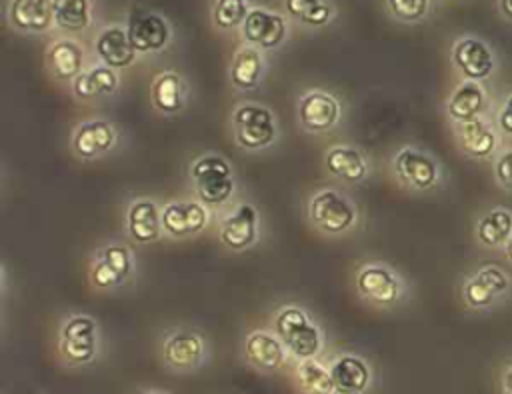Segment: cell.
Wrapping results in <instances>:
<instances>
[{
  "instance_id": "1",
  "label": "cell",
  "mask_w": 512,
  "mask_h": 394,
  "mask_svg": "<svg viewBox=\"0 0 512 394\" xmlns=\"http://www.w3.org/2000/svg\"><path fill=\"white\" fill-rule=\"evenodd\" d=\"M512 292V276L498 264H482L462 282V300L470 310L486 312L504 302Z\"/></svg>"
},
{
  "instance_id": "2",
  "label": "cell",
  "mask_w": 512,
  "mask_h": 394,
  "mask_svg": "<svg viewBox=\"0 0 512 394\" xmlns=\"http://www.w3.org/2000/svg\"><path fill=\"white\" fill-rule=\"evenodd\" d=\"M274 330L282 344L300 360L314 358L322 348V336L310 316L298 306H286L276 314Z\"/></svg>"
},
{
  "instance_id": "3",
  "label": "cell",
  "mask_w": 512,
  "mask_h": 394,
  "mask_svg": "<svg viewBox=\"0 0 512 394\" xmlns=\"http://www.w3.org/2000/svg\"><path fill=\"white\" fill-rule=\"evenodd\" d=\"M190 176L198 198L208 206L224 204L234 192L232 168L224 158L216 154L202 156L200 160H196L192 164Z\"/></svg>"
},
{
  "instance_id": "4",
  "label": "cell",
  "mask_w": 512,
  "mask_h": 394,
  "mask_svg": "<svg viewBox=\"0 0 512 394\" xmlns=\"http://www.w3.org/2000/svg\"><path fill=\"white\" fill-rule=\"evenodd\" d=\"M236 142L246 150H258L274 142V114L260 104H242L232 114Z\"/></svg>"
},
{
  "instance_id": "5",
  "label": "cell",
  "mask_w": 512,
  "mask_h": 394,
  "mask_svg": "<svg viewBox=\"0 0 512 394\" xmlns=\"http://www.w3.org/2000/svg\"><path fill=\"white\" fill-rule=\"evenodd\" d=\"M392 168L400 182L414 190H430L438 186L442 178V168L438 160L416 146L400 148L392 160Z\"/></svg>"
},
{
  "instance_id": "6",
  "label": "cell",
  "mask_w": 512,
  "mask_h": 394,
  "mask_svg": "<svg viewBox=\"0 0 512 394\" xmlns=\"http://www.w3.org/2000/svg\"><path fill=\"white\" fill-rule=\"evenodd\" d=\"M98 330L90 316H72L60 330V356L70 366H82L96 358Z\"/></svg>"
},
{
  "instance_id": "7",
  "label": "cell",
  "mask_w": 512,
  "mask_h": 394,
  "mask_svg": "<svg viewBox=\"0 0 512 394\" xmlns=\"http://www.w3.org/2000/svg\"><path fill=\"white\" fill-rule=\"evenodd\" d=\"M452 64L464 80L484 82L496 72V54L492 46L478 36H462L452 46Z\"/></svg>"
},
{
  "instance_id": "8",
  "label": "cell",
  "mask_w": 512,
  "mask_h": 394,
  "mask_svg": "<svg viewBox=\"0 0 512 394\" xmlns=\"http://www.w3.org/2000/svg\"><path fill=\"white\" fill-rule=\"evenodd\" d=\"M310 220L316 228L340 234L348 230L356 220V208L354 204L340 192L326 188L312 196L310 200Z\"/></svg>"
},
{
  "instance_id": "9",
  "label": "cell",
  "mask_w": 512,
  "mask_h": 394,
  "mask_svg": "<svg viewBox=\"0 0 512 394\" xmlns=\"http://www.w3.org/2000/svg\"><path fill=\"white\" fill-rule=\"evenodd\" d=\"M456 140L462 152L474 160H488L500 152V136L496 122L486 116H478L468 122L454 124Z\"/></svg>"
},
{
  "instance_id": "10",
  "label": "cell",
  "mask_w": 512,
  "mask_h": 394,
  "mask_svg": "<svg viewBox=\"0 0 512 394\" xmlns=\"http://www.w3.org/2000/svg\"><path fill=\"white\" fill-rule=\"evenodd\" d=\"M356 286L364 298L380 306H390L398 302L404 294V284L400 276L384 264H368L358 272Z\"/></svg>"
},
{
  "instance_id": "11",
  "label": "cell",
  "mask_w": 512,
  "mask_h": 394,
  "mask_svg": "<svg viewBox=\"0 0 512 394\" xmlns=\"http://www.w3.org/2000/svg\"><path fill=\"white\" fill-rule=\"evenodd\" d=\"M490 108V96L482 82L462 80L446 100V114L454 124L486 116Z\"/></svg>"
},
{
  "instance_id": "12",
  "label": "cell",
  "mask_w": 512,
  "mask_h": 394,
  "mask_svg": "<svg viewBox=\"0 0 512 394\" xmlns=\"http://www.w3.org/2000/svg\"><path fill=\"white\" fill-rule=\"evenodd\" d=\"M132 272V252L124 244L104 246L90 270V278L98 288H110L122 284Z\"/></svg>"
},
{
  "instance_id": "13",
  "label": "cell",
  "mask_w": 512,
  "mask_h": 394,
  "mask_svg": "<svg viewBox=\"0 0 512 394\" xmlns=\"http://www.w3.org/2000/svg\"><path fill=\"white\" fill-rule=\"evenodd\" d=\"M258 238V212L252 204L236 206L220 224V240L232 250H246Z\"/></svg>"
},
{
  "instance_id": "14",
  "label": "cell",
  "mask_w": 512,
  "mask_h": 394,
  "mask_svg": "<svg viewBox=\"0 0 512 394\" xmlns=\"http://www.w3.org/2000/svg\"><path fill=\"white\" fill-rule=\"evenodd\" d=\"M300 124L310 132H324L332 128L340 118V104L334 96L312 90L300 98L298 106Z\"/></svg>"
},
{
  "instance_id": "15",
  "label": "cell",
  "mask_w": 512,
  "mask_h": 394,
  "mask_svg": "<svg viewBox=\"0 0 512 394\" xmlns=\"http://www.w3.org/2000/svg\"><path fill=\"white\" fill-rule=\"evenodd\" d=\"M244 38L260 48H274L286 36V22L282 16L266 10H250L242 24Z\"/></svg>"
},
{
  "instance_id": "16",
  "label": "cell",
  "mask_w": 512,
  "mask_h": 394,
  "mask_svg": "<svg viewBox=\"0 0 512 394\" xmlns=\"http://www.w3.org/2000/svg\"><path fill=\"white\" fill-rule=\"evenodd\" d=\"M128 38L136 52H156L166 46L170 30L164 18L150 12H136L128 22Z\"/></svg>"
},
{
  "instance_id": "17",
  "label": "cell",
  "mask_w": 512,
  "mask_h": 394,
  "mask_svg": "<svg viewBox=\"0 0 512 394\" xmlns=\"http://www.w3.org/2000/svg\"><path fill=\"white\" fill-rule=\"evenodd\" d=\"M208 212L198 202H170L162 208V228L172 236H188L204 230Z\"/></svg>"
},
{
  "instance_id": "18",
  "label": "cell",
  "mask_w": 512,
  "mask_h": 394,
  "mask_svg": "<svg viewBox=\"0 0 512 394\" xmlns=\"http://www.w3.org/2000/svg\"><path fill=\"white\" fill-rule=\"evenodd\" d=\"M164 362L174 370H188L200 364L204 356V342L196 332L178 330L164 340Z\"/></svg>"
},
{
  "instance_id": "19",
  "label": "cell",
  "mask_w": 512,
  "mask_h": 394,
  "mask_svg": "<svg viewBox=\"0 0 512 394\" xmlns=\"http://www.w3.org/2000/svg\"><path fill=\"white\" fill-rule=\"evenodd\" d=\"M126 226H128V234L136 242H140V244L154 242L160 238V232L164 230L162 228V212L148 198L134 200L126 214Z\"/></svg>"
},
{
  "instance_id": "20",
  "label": "cell",
  "mask_w": 512,
  "mask_h": 394,
  "mask_svg": "<svg viewBox=\"0 0 512 394\" xmlns=\"http://www.w3.org/2000/svg\"><path fill=\"white\" fill-rule=\"evenodd\" d=\"M330 374L336 394H362L370 386V368L354 354L338 356L330 364Z\"/></svg>"
},
{
  "instance_id": "21",
  "label": "cell",
  "mask_w": 512,
  "mask_h": 394,
  "mask_svg": "<svg viewBox=\"0 0 512 394\" xmlns=\"http://www.w3.org/2000/svg\"><path fill=\"white\" fill-rule=\"evenodd\" d=\"M116 142V130L106 120H88L76 128L74 150L82 158H96Z\"/></svg>"
},
{
  "instance_id": "22",
  "label": "cell",
  "mask_w": 512,
  "mask_h": 394,
  "mask_svg": "<svg viewBox=\"0 0 512 394\" xmlns=\"http://www.w3.org/2000/svg\"><path fill=\"white\" fill-rule=\"evenodd\" d=\"M476 240L486 248H504L512 236V210L494 206L476 220Z\"/></svg>"
},
{
  "instance_id": "23",
  "label": "cell",
  "mask_w": 512,
  "mask_h": 394,
  "mask_svg": "<svg viewBox=\"0 0 512 394\" xmlns=\"http://www.w3.org/2000/svg\"><path fill=\"white\" fill-rule=\"evenodd\" d=\"M96 52L102 58V62L110 68H124L134 62L136 48L128 38V32H124L118 26L106 28L98 40H96Z\"/></svg>"
},
{
  "instance_id": "24",
  "label": "cell",
  "mask_w": 512,
  "mask_h": 394,
  "mask_svg": "<svg viewBox=\"0 0 512 394\" xmlns=\"http://www.w3.org/2000/svg\"><path fill=\"white\" fill-rule=\"evenodd\" d=\"M284 344L280 338L268 334V332H252L248 334L246 338V346H244V352H246V358L260 370H276L286 354H284Z\"/></svg>"
},
{
  "instance_id": "25",
  "label": "cell",
  "mask_w": 512,
  "mask_h": 394,
  "mask_svg": "<svg viewBox=\"0 0 512 394\" xmlns=\"http://www.w3.org/2000/svg\"><path fill=\"white\" fill-rule=\"evenodd\" d=\"M10 20L20 30L40 32L50 26L54 14L46 0H12Z\"/></svg>"
},
{
  "instance_id": "26",
  "label": "cell",
  "mask_w": 512,
  "mask_h": 394,
  "mask_svg": "<svg viewBox=\"0 0 512 394\" xmlns=\"http://www.w3.org/2000/svg\"><path fill=\"white\" fill-rule=\"evenodd\" d=\"M184 80L178 72L166 70L152 84V102L164 114H176L184 106Z\"/></svg>"
},
{
  "instance_id": "27",
  "label": "cell",
  "mask_w": 512,
  "mask_h": 394,
  "mask_svg": "<svg viewBox=\"0 0 512 394\" xmlns=\"http://www.w3.org/2000/svg\"><path fill=\"white\" fill-rule=\"evenodd\" d=\"M326 168L330 174L346 182H360L368 172L362 154L352 146L330 148L326 154Z\"/></svg>"
},
{
  "instance_id": "28",
  "label": "cell",
  "mask_w": 512,
  "mask_h": 394,
  "mask_svg": "<svg viewBox=\"0 0 512 394\" xmlns=\"http://www.w3.org/2000/svg\"><path fill=\"white\" fill-rule=\"evenodd\" d=\"M118 86V76L110 66H94L86 72H80L74 78L72 90L78 98H94L100 94H112Z\"/></svg>"
},
{
  "instance_id": "29",
  "label": "cell",
  "mask_w": 512,
  "mask_h": 394,
  "mask_svg": "<svg viewBox=\"0 0 512 394\" xmlns=\"http://www.w3.org/2000/svg\"><path fill=\"white\" fill-rule=\"evenodd\" d=\"M48 64L56 78H76L82 72V48L70 40H60L50 48Z\"/></svg>"
},
{
  "instance_id": "30",
  "label": "cell",
  "mask_w": 512,
  "mask_h": 394,
  "mask_svg": "<svg viewBox=\"0 0 512 394\" xmlns=\"http://www.w3.org/2000/svg\"><path fill=\"white\" fill-rule=\"evenodd\" d=\"M262 76V56L256 48H240L236 58H234V64H232V70H230V78H232V84L240 90H250L258 84Z\"/></svg>"
},
{
  "instance_id": "31",
  "label": "cell",
  "mask_w": 512,
  "mask_h": 394,
  "mask_svg": "<svg viewBox=\"0 0 512 394\" xmlns=\"http://www.w3.org/2000/svg\"><path fill=\"white\" fill-rule=\"evenodd\" d=\"M296 380L306 394H336L330 368H324L314 358L300 360L296 366Z\"/></svg>"
},
{
  "instance_id": "32",
  "label": "cell",
  "mask_w": 512,
  "mask_h": 394,
  "mask_svg": "<svg viewBox=\"0 0 512 394\" xmlns=\"http://www.w3.org/2000/svg\"><path fill=\"white\" fill-rule=\"evenodd\" d=\"M54 22L70 32L84 30L90 24V4L88 0H52Z\"/></svg>"
},
{
  "instance_id": "33",
  "label": "cell",
  "mask_w": 512,
  "mask_h": 394,
  "mask_svg": "<svg viewBox=\"0 0 512 394\" xmlns=\"http://www.w3.org/2000/svg\"><path fill=\"white\" fill-rule=\"evenodd\" d=\"M286 10L310 26H324L332 16V10L324 0H286Z\"/></svg>"
},
{
  "instance_id": "34",
  "label": "cell",
  "mask_w": 512,
  "mask_h": 394,
  "mask_svg": "<svg viewBox=\"0 0 512 394\" xmlns=\"http://www.w3.org/2000/svg\"><path fill=\"white\" fill-rule=\"evenodd\" d=\"M248 16L246 0H218L214 6V22L220 28H234L244 24Z\"/></svg>"
},
{
  "instance_id": "35",
  "label": "cell",
  "mask_w": 512,
  "mask_h": 394,
  "mask_svg": "<svg viewBox=\"0 0 512 394\" xmlns=\"http://www.w3.org/2000/svg\"><path fill=\"white\" fill-rule=\"evenodd\" d=\"M390 12L402 22H418L426 16L430 0H386Z\"/></svg>"
},
{
  "instance_id": "36",
  "label": "cell",
  "mask_w": 512,
  "mask_h": 394,
  "mask_svg": "<svg viewBox=\"0 0 512 394\" xmlns=\"http://www.w3.org/2000/svg\"><path fill=\"white\" fill-rule=\"evenodd\" d=\"M492 172L498 186L512 192V146L500 148V152L492 158Z\"/></svg>"
},
{
  "instance_id": "37",
  "label": "cell",
  "mask_w": 512,
  "mask_h": 394,
  "mask_svg": "<svg viewBox=\"0 0 512 394\" xmlns=\"http://www.w3.org/2000/svg\"><path fill=\"white\" fill-rule=\"evenodd\" d=\"M494 122H496L498 130L502 132V136H510L512 138V92L502 98Z\"/></svg>"
},
{
  "instance_id": "38",
  "label": "cell",
  "mask_w": 512,
  "mask_h": 394,
  "mask_svg": "<svg viewBox=\"0 0 512 394\" xmlns=\"http://www.w3.org/2000/svg\"><path fill=\"white\" fill-rule=\"evenodd\" d=\"M500 386H502V394H512V366H508L502 374V380H500Z\"/></svg>"
},
{
  "instance_id": "39",
  "label": "cell",
  "mask_w": 512,
  "mask_h": 394,
  "mask_svg": "<svg viewBox=\"0 0 512 394\" xmlns=\"http://www.w3.org/2000/svg\"><path fill=\"white\" fill-rule=\"evenodd\" d=\"M498 8H500V14L512 22V0H498Z\"/></svg>"
},
{
  "instance_id": "40",
  "label": "cell",
  "mask_w": 512,
  "mask_h": 394,
  "mask_svg": "<svg viewBox=\"0 0 512 394\" xmlns=\"http://www.w3.org/2000/svg\"><path fill=\"white\" fill-rule=\"evenodd\" d=\"M504 256H506L508 262H512V236H510V240H508L506 246H504Z\"/></svg>"
},
{
  "instance_id": "41",
  "label": "cell",
  "mask_w": 512,
  "mask_h": 394,
  "mask_svg": "<svg viewBox=\"0 0 512 394\" xmlns=\"http://www.w3.org/2000/svg\"><path fill=\"white\" fill-rule=\"evenodd\" d=\"M144 394H166V392H162V390H148V392H144Z\"/></svg>"
},
{
  "instance_id": "42",
  "label": "cell",
  "mask_w": 512,
  "mask_h": 394,
  "mask_svg": "<svg viewBox=\"0 0 512 394\" xmlns=\"http://www.w3.org/2000/svg\"><path fill=\"white\" fill-rule=\"evenodd\" d=\"M46 2H52V0H46Z\"/></svg>"
}]
</instances>
